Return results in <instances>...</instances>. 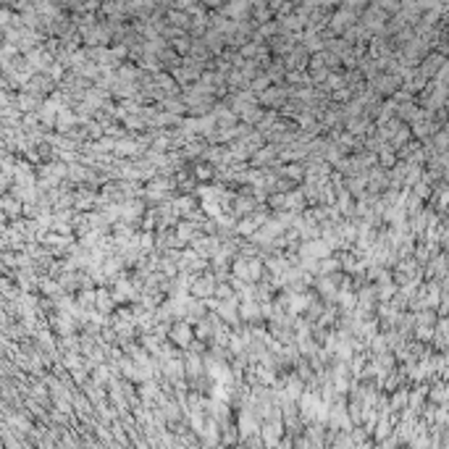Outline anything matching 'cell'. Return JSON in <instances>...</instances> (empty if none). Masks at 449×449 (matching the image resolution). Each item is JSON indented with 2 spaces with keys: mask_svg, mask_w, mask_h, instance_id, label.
I'll return each instance as SVG.
<instances>
[{
  "mask_svg": "<svg viewBox=\"0 0 449 449\" xmlns=\"http://www.w3.org/2000/svg\"><path fill=\"white\" fill-rule=\"evenodd\" d=\"M234 273L239 276V279H245V281H255L258 276L263 273V263H260L258 258H252V255L239 258V260L234 263Z\"/></svg>",
  "mask_w": 449,
  "mask_h": 449,
  "instance_id": "6da1fadb",
  "label": "cell"
},
{
  "mask_svg": "<svg viewBox=\"0 0 449 449\" xmlns=\"http://www.w3.org/2000/svg\"><path fill=\"white\" fill-rule=\"evenodd\" d=\"M192 336H194V331L189 326V320H179V323L171 326V339H174L179 347H187V344L192 342Z\"/></svg>",
  "mask_w": 449,
  "mask_h": 449,
  "instance_id": "7a4b0ae2",
  "label": "cell"
},
{
  "mask_svg": "<svg viewBox=\"0 0 449 449\" xmlns=\"http://www.w3.org/2000/svg\"><path fill=\"white\" fill-rule=\"evenodd\" d=\"M215 292V281L210 273H205L202 279H194L192 281V294L194 297H205V294H213Z\"/></svg>",
  "mask_w": 449,
  "mask_h": 449,
  "instance_id": "3957f363",
  "label": "cell"
},
{
  "mask_svg": "<svg viewBox=\"0 0 449 449\" xmlns=\"http://www.w3.org/2000/svg\"><path fill=\"white\" fill-rule=\"evenodd\" d=\"M239 315L245 320H258L260 318V305L252 302V299H245V305L239 307Z\"/></svg>",
  "mask_w": 449,
  "mask_h": 449,
  "instance_id": "277c9868",
  "label": "cell"
},
{
  "mask_svg": "<svg viewBox=\"0 0 449 449\" xmlns=\"http://www.w3.org/2000/svg\"><path fill=\"white\" fill-rule=\"evenodd\" d=\"M113 297H116V299H132V297H134V286H132L129 281L121 279V281L116 284V294H113Z\"/></svg>",
  "mask_w": 449,
  "mask_h": 449,
  "instance_id": "5b68a950",
  "label": "cell"
},
{
  "mask_svg": "<svg viewBox=\"0 0 449 449\" xmlns=\"http://www.w3.org/2000/svg\"><path fill=\"white\" fill-rule=\"evenodd\" d=\"M194 237V226L192 223H179V245L181 242H187V239H192Z\"/></svg>",
  "mask_w": 449,
  "mask_h": 449,
  "instance_id": "8992f818",
  "label": "cell"
},
{
  "mask_svg": "<svg viewBox=\"0 0 449 449\" xmlns=\"http://www.w3.org/2000/svg\"><path fill=\"white\" fill-rule=\"evenodd\" d=\"M97 307L110 310V307H113V297H110L108 292H97Z\"/></svg>",
  "mask_w": 449,
  "mask_h": 449,
  "instance_id": "52a82bcc",
  "label": "cell"
},
{
  "mask_svg": "<svg viewBox=\"0 0 449 449\" xmlns=\"http://www.w3.org/2000/svg\"><path fill=\"white\" fill-rule=\"evenodd\" d=\"M116 150H119L121 155H134V153H137V150H140V147H137L134 142H119V145H116Z\"/></svg>",
  "mask_w": 449,
  "mask_h": 449,
  "instance_id": "ba28073f",
  "label": "cell"
},
{
  "mask_svg": "<svg viewBox=\"0 0 449 449\" xmlns=\"http://www.w3.org/2000/svg\"><path fill=\"white\" fill-rule=\"evenodd\" d=\"M194 174H197L200 179H208V176L213 174V168H208V166H197V171H194Z\"/></svg>",
  "mask_w": 449,
  "mask_h": 449,
  "instance_id": "9c48e42d",
  "label": "cell"
}]
</instances>
